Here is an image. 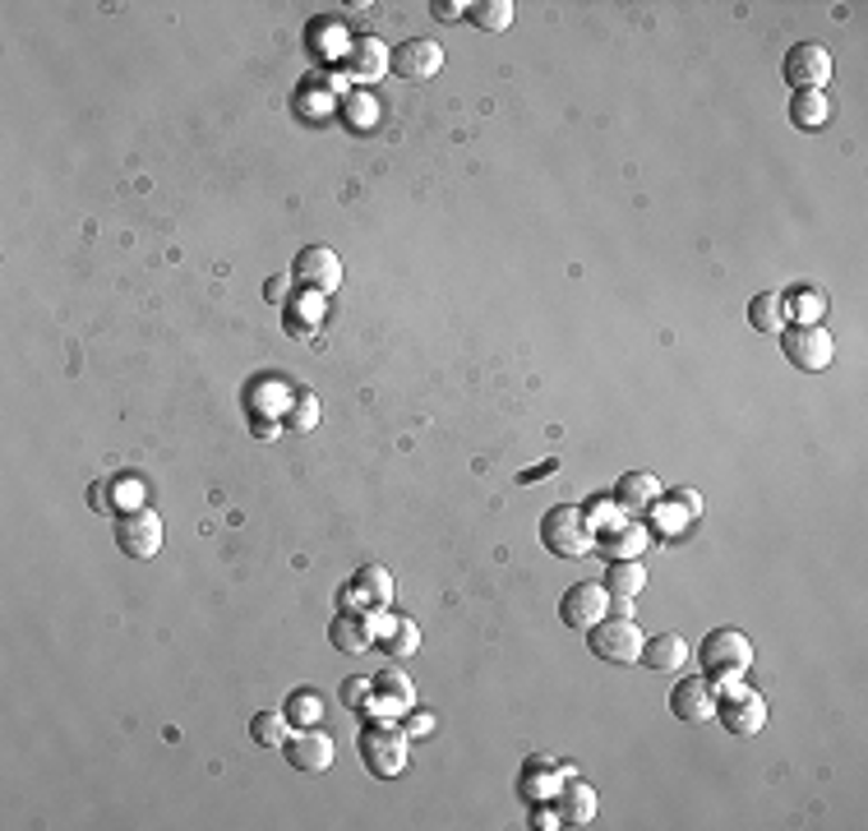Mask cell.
I'll return each mask as SVG.
<instances>
[{
  "label": "cell",
  "instance_id": "obj_8",
  "mask_svg": "<svg viewBox=\"0 0 868 831\" xmlns=\"http://www.w3.org/2000/svg\"><path fill=\"white\" fill-rule=\"evenodd\" d=\"M717 721L730 730V734H758L767 725V702L739 684H726V693L717 698Z\"/></svg>",
  "mask_w": 868,
  "mask_h": 831
},
{
  "label": "cell",
  "instance_id": "obj_11",
  "mask_svg": "<svg viewBox=\"0 0 868 831\" xmlns=\"http://www.w3.org/2000/svg\"><path fill=\"white\" fill-rule=\"evenodd\" d=\"M292 277L315 296H328V291H337V283H343V264H337V255L328 250V245H305V250L296 255Z\"/></svg>",
  "mask_w": 868,
  "mask_h": 831
},
{
  "label": "cell",
  "instance_id": "obj_9",
  "mask_svg": "<svg viewBox=\"0 0 868 831\" xmlns=\"http://www.w3.org/2000/svg\"><path fill=\"white\" fill-rule=\"evenodd\" d=\"M605 614H610L605 582H573V587L564 592V601H560V620L573 633H586L596 620H605Z\"/></svg>",
  "mask_w": 868,
  "mask_h": 831
},
{
  "label": "cell",
  "instance_id": "obj_6",
  "mask_svg": "<svg viewBox=\"0 0 868 831\" xmlns=\"http://www.w3.org/2000/svg\"><path fill=\"white\" fill-rule=\"evenodd\" d=\"M116 545L126 560H152L162 550V517L152 508H126L116 517Z\"/></svg>",
  "mask_w": 868,
  "mask_h": 831
},
{
  "label": "cell",
  "instance_id": "obj_26",
  "mask_svg": "<svg viewBox=\"0 0 868 831\" xmlns=\"http://www.w3.org/2000/svg\"><path fill=\"white\" fill-rule=\"evenodd\" d=\"M283 716H287V725H296V730L319 725V716H324V698H319L315 689H296V693H287V702H283Z\"/></svg>",
  "mask_w": 868,
  "mask_h": 831
},
{
  "label": "cell",
  "instance_id": "obj_30",
  "mask_svg": "<svg viewBox=\"0 0 868 831\" xmlns=\"http://www.w3.org/2000/svg\"><path fill=\"white\" fill-rule=\"evenodd\" d=\"M283 425H287V429H296V435H309V429L319 425V397L300 388V393H296V407H292V412H283Z\"/></svg>",
  "mask_w": 868,
  "mask_h": 831
},
{
  "label": "cell",
  "instance_id": "obj_28",
  "mask_svg": "<svg viewBox=\"0 0 868 831\" xmlns=\"http://www.w3.org/2000/svg\"><path fill=\"white\" fill-rule=\"evenodd\" d=\"M467 19L485 33H504L513 23V0H476V6H467Z\"/></svg>",
  "mask_w": 868,
  "mask_h": 831
},
{
  "label": "cell",
  "instance_id": "obj_5",
  "mask_svg": "<svg viewBox=\"0 0 868 831\" xmlns=\"http://www.w3.org/2000/svg\"><path fill=\"white\" fill-rule=\"evenodd\" d=\"M781 352L795 369H803V375H822V369L831 365L836 356V343H831V333L822 324H795L781 333Z\"/></svg>",
  "mask_w": 868,
  "mask_h": 831
},
{
  "label": "cell",
  "instance_id": "obj_36",
  "mask_svg": "<svg viewBox=\"0 0 868 831\" xmlns=\"http://www.w3.org/2000/svg\"><path fill=\"white\" fill-rule=\"evenodd\" d=\"M343 698H347V706H361V702L369 698V684H361V680H347V689H343Z\"/></svg>",
  "mask_w": 868,
  "mask_h": 831
},
{
  "label": "cell",
  "instance_id": "obj_1",
  "mask_svg": "<svg viewBox=\"0 0 868 831\" xmlns=\"http://www.w3.org/2000/svg\"><path fill=\"white\" fill-rule=\"evenodd\" d=\"M698 665H702V680L711 689H726V684H739L743 674L753 665V642L743 637L739 629H717L707 633L702 646H698Z\"/></svg>",
  "mask_w": 868,
  "mask_h": 831
},
{
  "label": "cell",
  "instance_id": "obj_13",
  "mask_svg": "<svg viewBox=\"0 0 868 831\" xmlns=\"http://www.w3.org/2000/svg\"><path fill=\"white\" fill-rule=\"evenodd\" d=\"M283 753H287V762L296 766V772H324V766L333 762V734L319 730V725L296 730V734H287Z\"/></svg>",
  "mask_w": 868,
  "mask_h": 831
},
{
  "label": "cell",
  "instance_id": "obj_18",
  "mask_svg": "<svg viewBox=\"0 0 868 831\" xmlns=\"http://www.w3.org/2000/svg\"><path fill=\"white\" fill-rule=\"evenodd\" d=\"M651 674H674V670H684L689 665V642L679 637V633H657V637H647L642 642V656H638Z\"/></svg>",
  "mask_w": 868,
  "mask_h": 831
},
{
  "label": "cell",
  "instance_id": "obj_19",
  "mask_svg": "<svg viewBox=\"0 0 868 831\" xmlns=\"http://www.w3.org/2000/svg\"><path fill=\"white\" fill-rule=\"evenodd\" d=\"M657 499H661V481L651 476V472H629V476L614 481V504L624 508V513L657 508Z\"/></svg>",
  "mask_w": 868,
  "mask_h": 831
},
{
  "label": "cell",
  "instance_id": "obj_7",
  "mask_svg": "<svg viewBox=\"0 0 868 831\" xmlns=\"http://www.w3.org/2000/svg\"><path fill=\"white\" fill-rule=\"evenodd\" d=\"M781 70L795 92H822V83H831V51L822 42H795Z\"/></svg>",
  "mask_w": 868,
  "mask_h": 831
},
{
  "label": "cell",
  "instance_id": "obj_34",
  "mask_svg": "<svg viewBox=\"0 0 868 831\" xmlns=\"http://www.w3.org/2000/svg\"><path fill=\"white\" fill-rule=\"evenodd\" d=\"M434 14H440L444 23H457L462 14H467V6H462V0H434V6H430Z\"/></svg>",
  "mask_w": 868,
  "mask_h": 831
},
{
  "label": "cell",
  "instance_id": "obj_39",
  "mask_svg": "<svg viewBox=\"0 0 868 831\" xmlns=\"http://www.w3.org/2000/svg\"><path fill=\"white\" fill-rule=\"evenodd\" d=\"M532 827H545V831H554L560 827V813H545V809H536V822Z\"/></svg>",
  "mask_w": 868,
  "mask_h": 831
},
{
  "label": "cell",
  "instance_id": "obj_25",
  "mask_svg": "<svg viewBox=\"0 0 868 831\" xmlns=\"http://www.w3.org/2000/svg\"><path fill=\"white\" fill-rule=\"evenodd\" d=\"M781 310L795 319V324H818L827 315V296L818 287H795L790 296H781Z\"/></svg>",
  "mask_w": 868,
  "mask_h": 831
},
{
  "label": "cell",
  "instance_id": "obj_29",
  "mask_svg": "<svg viewBox=\"0 0 868 831\" xmlns=\"http://www.w3.org/2000/svg\"><path fill=\"white\" fill-rule=\"evenodd\" d=\"M250 739L259 749H283L287 744V716L283 712H259L250 721Z\"/></svg>",
  "mask_w": 868,
  "mask_h": 831
},
{
  "label": "cell",
  "instance_id": "obj_32",
  "mask_svg": "<svg viewBox=\"0 0 868 831\" xmlns=\"http://www.w3.org/2000/svg\"><path fill=\"white\" fill-rule=\"evenodd\" d=\"M111 489H116L120 499H126V508H144V481H135V476H120Z\"/></svg>",
  "mask_w": 868,
  "mask_h": 831
},
{
  "label": "cell",
  "instance_id": "obj_27",
  "mask_svg": "<svg viewBox=\"0 0 868 831\" xmlns=\"http://www.w3.org/2000/svg\"><path fill=\"white\" fill-rule=\"evenodd\" d=\"M749 324H753L758 333H781V324H786L781 291H758V296L749 300Z\"/></svg>",
  "mask_w": 868,
  "mask_h": 831
},
{
  "label": "cell",
  "instance_id": "obj_38",
  "mask_svg": "<svg viewBox=\"0 0 868 831\" xmlns=\"http://www.w3.org/2000/svg\"><path fill=\"white\" fill-rule=\"evenodd\" d=\"M430 730H434V716H425V712L407 716V734H430Z\"/></svg>",
  "mask_w": 868,
  "mask_h": 831
},
{
  "label": "cell",
  "instance_id": "obj_16",
  "mask_svg": "<svg viewBox=\"0 0 868 831\" xmlns=\"http://www.w3.org/2000/svg\"><path fill=\"white\" fill-rule=\"evenodd\" d=\"M343 70L356 83H375V79H384L393 70V56H388V47L379 38H356L347 47V56H343Z\"/></svg>",
  "mask_w": 868,
  "mask_h": 831
},
{
  "label": "cell",
  "instance_id": "obj_35",
  "mask_svg": "<svg viewBox=\"0 0 868 831\" xmlns=\"http://www.w3.org/2000/svg\"><path fill=\"white\" fill-rule=\"evenodd\" d=\"M550 472H560V462H554V457H545L541 467H532V472H522L517 485H532V481H541V476H550Z\"/></svg>",
  "mask_w": 868,
  "mask_h": 831
},
{
  "label": "cell",
  "instance_id": "obj_2",
  "mask_svg": "<svg viewBox=\"0 0 868 831\" xmlns=\"http://www.w3.org/2000/svg\"><path fill=\"white\" fill-rule=\"evenodd\" d=\"M356 749H361V762L369 766V776L379 781H393L407 772V730H397L393 721H375L356 734Z\"/></svg>",
  "mask_w": 868,
  "mask_h": 831
},
{
  "label": "cell",
  "instance_id": "obj_23",
  "mask_svg": "<svg viewBox=\"0 0 868 831\" xmlns=\"http://www.w3.org/2000/svg\"><path fill=\"white\" fill-rule=\"evenodd\" d=\"M601 582H605L610 596H629V601H633V596L647 587V568H642L638 560H610Z\"/></svg>",
  "mask_w": 868,
  "mask_h": 831
},
{
  "label": "cell",
  "instance_id": "obj_17",
  "mask_svg": "<svg viewBox=\"0 0 868 831\" xmlns=\"http://www.w3.org/2000/svg\"><path fill=\"white\" fill-rule=\"evenodd\" d=\"M554 799H560V827H586L596 818V790L586 785L578 772H564Z\"/></svg>",
  "mask_w": 868,
  "mask_h": 831
},
{
  "label": "cell",
  "instance_id": "obj_21",
  "mask_svg": "<svg viewBox=\"0 0 868 831\" xmlns=\"http://www.w3.org/2000/svg\"><path fill=\"white\" fill-rule=\"evenodd\" d=\"M375 646H379L384 656H393V661L416 656V652H421V629H416V620H407V614H397V620H384Z\"/></svg>",
  "mask_w": 868,
  "mask_h": 831
},
{
  "label": "cell",
  "instance_id": "obj_24",
  "mask_svg": "<svg viewBox=\"0 0 868 831\" xmlns=\"http://www.w3.org/2000/svg\"><path fill=\"white\" fill-rule=\"evenodd\" d=\"M827 116H831L827 92H795L790 98V126H799V130H822Z\"/></svg>",
  "mask_w": 868,
  "mask_h": 831
},
{
  "label": "cell",
  "instance_id": "obj_4",
  "mask_svg": "<svg viewBox=\"0 0 868 831\" xmlns=\"http://www.w3.org/2000/svg\"><path fill=\"white\" fill-rule=\"evenodd\" d=\"M642 629L633 620H619V614H605L586 629V646H592V656L605 661V665H638L642 656Z\"/></svg>",
  "mask_w": 868,
  "mask_h": 831
},
{
  "label": "cell",
  "instance_id": "obj_20",
  "mask_svg": "<svg viewBox=\"0 0 868 831\" xmlns=\"http://www.w3.org/2000/svg\"><path fill=\"white\" fill-rule=\"evenodd\" d=\"M564 772H573V766H560V762L532 758V762L522 766V799H526V804H541V799H554V790H560Z\"/></svg>",
  "mask_w": 868,
  "mask_h": 831
},
{
  "label": "cell",
  "instance_id": "obj_14",
  "mask_svg": "<svg viewBox=\"0 0 868 831\" xmlns=\"http://www.w3.org/2000/svg\"><path fill=\"white\" fill-rule=\"evenodd\" d=\"M670 712L684 721V725H698L707 716H717V693H711V684L702 680V674H689V680H679L674 693H670Z\"/></svg>",
  "mask_w": 868,
  "mask_h": 831
},
{
  "label": "cell",
  "instance_id": "obj_33",
  "mask_svg": "<svg viewBox=\"0 0 868 831\" xmlns=\"http://www.w3.org/2000/svg\"><path fill=\"white\" fill-rule=\"evenodd\" d=\"M292 287H296V277H287V273L268 277V283H264V296H268V305H283V300L292 296Z\"/></svg>",
  "mask_w": 868,
  "mask_h": 831
},
{
  "label": "cell",
  "instance_id": "obj_12",
  "mask_svg": "<svg viewBox=\"0 0 868 831\" xmlns=\"http://www.w3.org/2000/svg\"><path fill=\"white\" fill-rule=\"evenodd\" d=\"M393 573L384 568V564H365L356 577H352V587L343 592V610H388V601H393Z\"/></svg>",
  "mask_w": 868,
  "mask_h": 831
},
{
  "label": "cell",
  "instance_id": "obj_10",
  "mask_svg": "<svg viewBox=\"0 0 868 831\" xmlns=\"http://www.w3.org/2000/svg\"><path fill=\"white\" fill-rule=\"evenodd\" d=\"M440 70H444V47L434 38H412L393 51V75L407 83H430Z\"/></svg>",
  "mask_w": 868,
  "mask_h": 831
},
{
  "label": "cell",
  "instance_id": "obj_40",
  "mask_svg": "<svg viewBox=\"0 0 868 831\" xmlns=\"http://www.w3.org/2000/svg\"><path fill=\"white\" fill-rule=\"evenodd\" d=\"M277 425H283V421H255V435H259V439H273Z\"/></svg>",
  "mask_w": 868,
  "mask_h": 831
},
{
  "label": "cell",
  "instance_id": "obj_31",
  "mask_svg": "<svg viewBox=\"0 0 868 831\" xmlns=\"http://www.w3.org/2000/svg\"><path fill=\"white\" fill-rule=\"evenodd\" d=\"M642 545H647V527H638V522H629V532H614V536H610L605 554H610V560H638V554H642Z\"/></svg>",
  "mask_w": 868,
  "mask_h": 831
},
{
  "label": "cell",
  "instance_id": "obj_22",
  "mask_svg": "<svg viewBox=\"0 0 868 831\" xmlns=\"http://www.w3.org/2000/svg\"><path fill=\"white\" fill-rule=\"evenodd\" d=\"M375 689H379V698L384 702H375V716H402V712H407V706H412V680H407V674H397V670H379L375 674Z\"/></svg>",
  "mask_w": 868,
  "mask_h": 831
},
{
  "label": "cell",
  "instance_id": "obj_37",
  "mask_svg": "<svg viewBox=\"0 0 868 831\" xmlns=\"http://www.w3.org/2000/svg\"><path fill=\"white\" fill-rule=\"evenodd\" d=\"M88 504H92V508H111V485H102V481H98V485H92V495H88Z\"/></svg>",
  "mask_w": 868,
  "mask_h": 831
},
{
  "label": "cell",
  "instance_id": "obj_3",
  "mask_svg": "<svg viewBox=\"0 0 868 831\" xmlns=\"http://www.w3.org/2000/svg\"><path fill=\"white\" fill-rule=\"evenodd\" d=\"M541 545L550 554H560V560H582L586 550H592V522L578 504H560L541 517Z\"/></svg>",
  "mask_w": 868,
  "mask_h": 831
},
{
  "label": "cell",
  "instance_id": "obj_15",
  "mask_svg": "<svg viewBox=\"0 0 868 831\" xmlns=\"http://www.w3.org/2000/svg\"><path fill=\"white\" fill-rule=\"evenodd\" d=\"M328 637H333L337 652L361 656V652H369V646H375L379 629H375V620H369V610H343V614H337V620L328 624Z\"/></svg>",
  "mask_w": 868,
  "mask_h": 831
}]
</instances>
